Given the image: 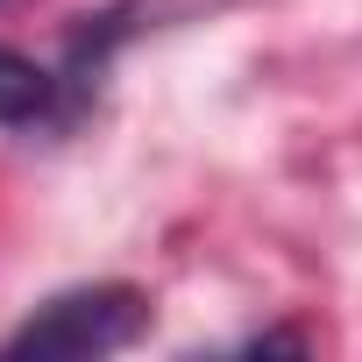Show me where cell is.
I'll use <instances>...</instances> for the list:
<instances>
[{
    "instance_id": "7a4b0ae2",
    "label": "cell",
    "mask_w": 362,
    "mask_h": 362,
    "mask_svg": "<svg viewBox=\"0 0 362 362\" xmlns=\"http://www.w3.org/2000/svg\"><path fill=\"white\" fill-rule=\"evenodd\" d=\"M43 107H50V71L22 50H0V128L36 121Z\"/></svg>"
},
{
    "instance_id": "6da1fadb",
    "label": "cell",
    "mask_w": 362,
    "mask_h": 362,
    "mask_svg": "<svg viewBox=\"0 0 362 362\" xmlns=\"http://www.w3.org/2000/svg\"><path fill=\"white\" fill-rule=\"evenodd\" d=\"M149 327V305L135 284H86V291H57L43 313H29L8 341H0V355L15 362H93V355H114L128 348L135 334Z\"/></svg>"
}]
</instances>
